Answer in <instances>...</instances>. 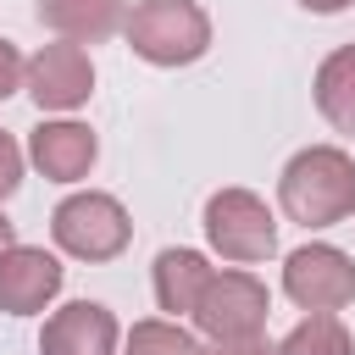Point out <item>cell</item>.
<instances>
[{
    "mask_svg": "<svg viewBox=\"0 0 355 355\" xmlns=\"http://www.w3.org/2000/svg\"><path fill=\"white\" fill-rule=\"evenodd\" d=\"M277 205L300 227H333L355 216V155L338 144H305L277 178Z\"/></svg>",
    "mask_w": 355,
    "mask_h": 355,
    "instance_id": "obj_1",
    "label": "cell"
},
{
    "mask_svg": "<svg viewBox=\"0 0 355 355\" xmlns=\"http://www.w3.org/2000/svg\"><path fill=\"white\" fill-rule=\"evenodd\" d=\"M50 239H55L61 255L100 266V261H116L133 244V216H128V205L116 194L78 189L50 211Z\"/></svg>",
    "mask_w": 355,
    "mask_h": 355,
    "instance_id": "obj_2",
    "label": "cell"
},
{
    "mask_svg": "<svg viewBox=\"0 0 355 355\" xmlns=\"http://www.w3.org/2000/svg\"><path fill=\"white\" fill-rule=\"evenodd\" d=\"M128 44L150 67H189L211 50V17L194 0H139L122 22Z\"/></svg>",
    "mask_w": 355,
    "mask_h": 355,
    "instance_id": "obj_3",
    "label": "cell"
},
{
    "mask_svg": "<svg viewBox=\"0 0 355 355\" xmlns=\"http://www.w3.org/2000/svg\"><path fill=\"white\" fill-rule=\"evenodd\" d=\"M200 222H205V244L233 266H255V261H266L277 250V216L250 189H216L205 200Z\"/></svg>",
    "mask_w": 355,
    "mask_h": 355,
    "instance_id": "obj_4",
    "label": "cell"
},
{
    "mask_svg": "<svg viewBox=\"0 0 355 355\" xmlns=\"http://www.w3.org/2000/svg\"><path fill=\"white\" fill-rule=\"evenodd\" d=\"M266 311H272V294L255 272L244 266H227L205 283L200 305H194V327L216 344V338H255L266 333Z\"/></svg>",
    "mask_w": 355,
    "mask_h": 355,
    "instance_id": "obj_5",
    "label": "cell"
},
{
    "mask_svg": "<svg viewBox=\"0 0 355 355\" xmlns=\"http://www.w3.org/2000/svg\"><path fill=\"white\" fill-rule=\"evenodd\" d=\"M283 294L305 316H338L355 300V261L338 244H300L283 261Z\"/></svg>",
    "mask_w": 355,
    "mask_h": 355,
    "instance_id": "obj_6",
    "label": "cell"
},
{
    "mask_svg": "<svg viewBox=\"0 0 355 355\" xmlns=\"http://www.w3.org/2000/svg\"><path fill=\"white\" fill-rule=\"evenodd\" d=\"M22 89L33 94L39 111H78V105L94 94V61H89L83 44L55 39V44H44L39 55H28V83H22Z\"/></svg>",
    "mask_w": 355,
    "mask_h": 355,
    "instance_id": "obj_7",
    "label": "cell"
},
{
    "mask_svg": "<svg viewBox=\"0 0 355 355\" xmlns=\"http://www.w3.org/2000/svg\"><path fill=\"white\" fill-rule=\"evenodd\" d=\"M61 261L39 244H11L0 255V311L6 316H39L61 294Z\"/></svg>",
    "mask_w": 355,
    "mask_h": 355,
    "instance_id": "obj_8",
    "label": "cell"
},
{
    "mask_svg": "<svg viewBox=\"0 0 355 355\" xmlns=\"http://www.w3.org/2000/svg\"><path fill=\"white\" fill-rule=\"evenodd\" d=\"M116 344H122V327L100 300H72L50 311L39 333V355H116Z\"/></svg>",
    "mask_w": 355,
    "mask_h": 355,
    "instance_id": "obj_9",
    "label": "cell"
},
{
    "mask_svg": "<svg viewBox=\"0 0 355 355\" xmlns=\"http://www.w3.org/2000/svg\"><path fill=\"white\" fill-rule=\"evenodd\" d=\"M94 155H100V139H94L83 122H72V116L39 122V128L28 133V161H33L50 183H83L89 166H94Z\"/></svg>",
    "mask_w": 355,
    "mask_h": 355,
    "instance_id": "obj_10",
    "label": "cell"
},
{
    "mask_svg": "<svg viewBox=\"0 0 355 355\" xmlns=\"http://www.w3.org/2000/svg\"><path fill=\"white\" fill-rule=\"evenodd\" d=\"M39 22L67 44H100L128 22V0H39Z\"/></svg>",
    "mask_w": 355,
    "mask_h": 355,
    "instance_id": "obj_11",
    "label": "cell"
},
{
    "mask_svg": "<svg viewBox=\"0 0 355 355\" xmlns=\"http://www.w3.org/2000/svg\"><path fill=\"white\" fill-rule=\"evenodd\" d=\"M211 277H216V266L200 250H161L155 255V305L166 316H194Z\"/></svg>",
    "mask_w": 355,
    "mask_h": 355,
    "instance_id": "obj_12",
    "label": "cell"
},
{
    "mask_svg": "<svg viewBox=\"0 0 355 355\" xmlns=\"http://www.w3.org/2000/svg\"><path fill=\"white\" fill-rule=\"evenodd\" d=\"M316 111L333 133H355V39L338 44L322 67H316Z\"/></svg>",
    "mask_w": 355,
    "mask_h": 355,
    "instance_id": "obj_13",
    "label": "cell"
},
{
    "mask_svg": "<svg viewBox=\"0 0 355 355\" xmlns=\"http://www.w3.org/2000/svg\"><path fill=\"white\" fill-rule=\"evenodd\" d=\"M122 355H205V344L183 327V322H166V316H144L133 322Z\"/></svg>",
    "mask_w": 355,
    "mask_h": 355,
    "instance_id": "obj_14",
    "label": "cell"
},
{
    "mask_svg": "<svg viewBox=\"0 0 355 355\" xmlns=\"http://www.w3.org/2000/svg\"><path fill=\"white\" fill-rule=\"evenodd\" d=\"M277 355H355V338H349V327L338 316H305L277 344Z\"/></svg>",
    "mask_w": 355,
    "mask_h": 355,
    "instance_id": "obj_15",
    "label": "cell"
},
{
    "mask_svg": "<svg viewBox=\"0 0 355 355\" xmlns=\"http://www.w3.org/2000/svg\"><path fill=\"white\" fill-rule=\"evenodd\" d=\"M22 161H28V155H22V144L0 128V200H11V194H17V183H22Z\"/></svg>",
    "mask_w": 355,
    "mask_h": 355,
    "instance_id": "obj_16",
    "label": "cell"
},
{
    "mask_svg": "<svg viewBox=\"0 0 355 355\" xmlns=\"http://www.w3.org/2000/svg\"><path fill=\"white\" fill-rule=\"evenodd\" d=\"M22 83H28V61L17 55V44H11V39H0V100H11Z\"/></svg>",
    "mask_w": 355,
    "mask_h": 355,
    "instance_id": "obj_17",
    "label": "cell"
},
{
    "mask_svg": "<svg viewBox=\"0 0 355 355\" xmlns=\"http://www.w3.org/2000/svg\"><path fill=\"white\" fill-rule=\"evenodd\" d=\"M205 355H277V344L266 333H255V338H216Z\"/></svg>",
    "mask_w": 355,
    "mask_h": 355,
    "instance_id": "obj_18",
    "label": "cell"
},
{
    "mask_svg": "<svg viewBox=\"0 0 355 355\" xmlns=\"http://www.w3.org/2000/svg\"><path fill=\"white\" fill-rule=\"evenodd\" d=\"M305 11H316V17H333V11H344V6H355V0H300Z\"/></svg>",
    "mask_w": 355,
    "mask_h": 355,
    "instance_id": "obj_19",
    "label": "cell"
},
{
    "mask_svg": "<svg viewBox=\"0 0 355 355\" xmlns=\"http://www.w3.org/2000/svg\"><path fill=\"white\" fill-rule=\"evenodd\" d=\"M11 244H17V222H11V216H6V211H0V255H6V250H11Z\"/></svg>",
    "mask_w": 355,
    "mask_h": 355,
    "instance_id": "obj_20",
    "label": "cell"
}]
</instances>
